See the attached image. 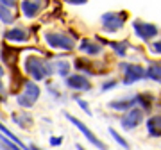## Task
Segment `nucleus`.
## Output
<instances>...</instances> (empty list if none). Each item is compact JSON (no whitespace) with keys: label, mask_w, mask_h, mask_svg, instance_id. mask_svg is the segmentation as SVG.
<instances>
[{"label":"nucleus","mask_w":161,"mask_h":150,"mask_svg":"<svg viewBox=\"0 0 161 150\" xmlns=\"http://www.w3.org/2000/svg\"><path fill=\"white\" fill-rule=\"evenodd\" d=\"M64 84L74 91H90L92 82L88 81V75L84 73H68L64 77Z\"/></svg>","instance_id":"10"},{"label":"nucleus","mask_w":161,"mask_h":150,"mask_svg":"<svg viewBox=\"0 0 161 150\" xmlns=\"http://www.w3.org/2000/svg\"><path fill=\"white\" fill-rule=\"evenodd\" d=\"M41 95V89L40 86L36 84V81H25L23 82V89L20 95H16V102L22 109H31L34 107V104L38 102V98Z\"/></svg>","instance_id":"3"},{"label":"nucleus","mask_w":161,"mask_h":150,"mask_svg":"<svg viewBox=\"0 0 161 150\" xmlns=\"http://www.w3.org/2000/svg\"><path fill=\"white\" fill-rule=\"evenodd\" d=\"M0 132H2V134H6L7 138H11L13 141H14V143H16L18 147H20V148H25V143H22V141H20V139H18L16 136H14V134H13L11 131H9V129L4 127V123H2V121H0Z\"/></svg>","instance_id":"20"},{"label":"nucleus","mask_w":161,"mask_h":150,"mask_svg":"<svg viewBox=\"0 0 161 150\" xmlns=\"http://www.w3.org/2000/svg\"><path fill=\"white\" fill-rule=\"evenodd\" d=\"M48 143H50V147H59V145L63 143V138L59 136V138H56V136H52L50 139H48Z\"/></svg>","instance_id":"25"},{"label":"nucleus","mask_w":161,"mask_h":150,"mask_svg":"<svg viewBox=\"0 0 161 150\" xmlns=\"http://www.w3.org/2000/svg\"><path fill=\"white\" fill-rule=\"evenodd\" d=\"M47 45L52 50H63V52H70L75 48V34L70 36L68 32H45L43 34Z\"/></svg>","instance_id":"2"},{"label":"nucleus","mask_w":161,"mask_h":150,"mask_svg":"<svg viewBox=\"0 0 161 150\" xmlns=\"http://www.w3.org/2000/svg\"><path fill=\"white\" fill-rule=\"evenodd\" d=\"M127 22V13L125 11H109V13H104L100 16V25H102L104 32H118V30L125 25Z\"/></svg>","instance_id":"4"},{"label":"nucleus","mask_w":161,"mask_h":150,"mask_svg":"<svg viewBox=\"0 0 161 150\" xmlns=\"http://www.w3.org/2000/svg\"><path fill=\"white\" fill-rule=\"evenodd\" d=\"M134 105H138V95L131 98L127 97V98H120V100H111L108 104V107L113 111H127L131 107H134Z\"/></svg>","instance_id":"12"},{"label":"nucleus","mask_w":161,"mask_h":150,"mask_svg":"<svg viewBox=\"0 0 161 150\" xmlns=\"http://www.w3.org/2000/svg\"><path fill=\"white\" fill-rule=\"evenodd\" d=\"M23 70L32 81L40 82L54 75V61H45L40 56H27L23 59Z\"/></svg>","instance_id":"1"},{"label":"nucleus","mask_w":161,"mask_h":150,"mask_svg":"<svg viewBox=\"0 0 161 150\" xmlns=\"http://www.w3.org/2000/svg\"><path fill=\"white\" fill-rule=\"evenodd\" d=\"M29 30L22 29V27H11L4 32V40L11 41V43H25V41H29Z\"/></svg>","instance_id":"11"},{"label":"nucleus","mask_w":161,"mask_h":150,"mask_svg":"<svg viewBox=\"0 0 161 150\" xmlns=\"http://www.w3.org/2000/svg\"><path fill=\"white\" fill-rule=\"evenodd\" d=\"M115 88H116V81H106V82H102L100 89L102 91H109V89H115Z\"/></svg>","instance_id":"23"},{"label":"nucleus","mask_w":161,"mask_h":150,"mask_svg":"<svg viewBox=\"0 0 161 150\" xmlns=\"http://www.w3.org/2000/svg\"><path fill=\"white\" fill-rule=\"evenodd\" d=\"M132 29H134V34L138 36L142 41H145V43L150 40H154L156 36L159 34V27L158 25L143 22V20H134L132 22Z\"/></svg>","instance_id":"5"},{"label":"nucleus","mask_w":161,"mask_h":150,"mask_svg":"<svg viewBox=\"0 0 161 150\" xmlns=\"http://www.w3.org/2000/svg\"><path fill=\"white\" fill-rule=\"evenodd\" d=\"M111 46H113V52L118 56V57H125L127 56V48H129V43L127 41H120V43H111Z\"/></svg>","instance_id":"19"},{"label":"nucleus","mask_w":161,"mask_h":150,"mask_svg":"<svg viewBox=\"0 0 161 150\" xmlns=\"http://www.w3.org/2000/svg\"><path fill=\"white\" fill-rule=\"evenodd\" d=\"M109 134H111V138L115 139V141H116L118 145H120V147H124V148H127V147H129V143H127L125 139L122 138V136H120L118 132H116V131H115L113 127H109Z\"/></svg>","instance_id":"21"},{"label":"nucleus","mask_w":161,"mask_h":150,"mask_svg":"<svg viewBox=\"0 0 161 150\" xmlns=\"http://www.w3.org/2000/svg\"><path fill=\"white\" fill-rule=\"evenodd\" d=\"M4 91V66L0 64V93Z\"/></svg>","instance_id":"28"},{"label":"nucleus","mask_w":161,"mask_h":150,"mask_svg":"<svg viewBox=\"0 0 161 150\" xmlns=\"http://www.w3.org/2000/svg\"><path fill=\"white\" fill-rule=\"evenodd\" d=\"M66 4H70V6H84L88 0H64Z\"/></svg>","instance_id":"27"},{"label":"nucleus","mask_w":161,"mask_h":150,"mask_svg":"<svg viewBox=\"0 0 161 150\" xmlns=\"http://www.w3.org/2000/svg\"><path fill=\"white\" fill-rule=\"evenodd\" d=\"M150 52L158 54V56H161V40L159 41H154L152 45H150Z\"/></svg>","instance_id":"24"},{"label":"nucleus","mask_w":161,"mask_h":150,"mask_svg":"<svg viewBox=\"0 0 161 150\" xmlns=\"http://www.w3.org/2000/svg\"><path fill=\"white\" fill-rule=\"evenodd\" d=\"M75 102L79 104V107H80L82 111H84V113H86L88 116H92V115H93V113H92V109H90V105H88V102H84L82 98H75Z\"/></svg>","instance_id":"22"},{"label":"nucleus","mask_w":161,"mask_h":150,"mask_svg":"<svg viewBox=\"0 0 161 150\" xmlns=\"http://www.w3.org/2000/svg\"><path fill=\"white\" fill-rule=\"evenodd\" d=\"M13 121L16 123L18 127H22V129H29L31 125H32L31 116L25 115V113H14V115H13Z\"/></svg>","instance_id":"16"},{"label":"nucleus","mask_w":161,"mask_h":150,"mask_svg":"<svg viewBox=\"0 0 161 150\" xmlns=\"http://www.w3.org/2000/svg\"><path fill=\"white\" fill-rule=\"evenodd\" d=\"M79 50L86 56H100L102 54V45H98L92 40H82L79 43Z\"/></svg>","instance_id":"13"},{"label":"nucleus","mask_w":161,"mask_h":150,"mask_svg":"<svg viewBox=\"0 0 161 150\" xmlns=\"http://www.w3.org/2000/svg\"><path fill=\"white\" fill-rule=\"evenodd\" d=\"M0 4L7 6L9 9H14V7H16V0H0Z\"/></svg>","instance_id":"26"},{"label":"nucleus","mask_w":161,"mask_h":150,"mask_svg":"<svg viewBox=\"0 0 161 150\" xmlns=\"http://www.w3.org/2000/svg\"><path fill=\"white\" fill-rule=\"evenodd\" d=\"M54 70L58 72L59 77H66V75L70 73V70H72V64H70L68 61H64V59H61V61H54Z\"/></svg>","instance_id":"18"},{"label":"nucleus","mask_w":161,"mask_h":150,"mask_svg":"<svg viewBox=\"0 0 161 150\" xmlns=\"http://www.w3.org/2000/svg\"><path fill=\"white\" fill-rule=\"evenodd\" d=\"M120 68H122V72H124V84H125V86H131L134 82L145 79V70H143V66H140V64L120 63Z\"/></svg>","instance_id":"6"},{"label":"nucleus","mask_w":161,"mask_h":150,"mask_svg":"<svg viewBox=\"0 0 161 150\" xmlns=\"http://www.w3.org/2000/svg\"><path fill=\"white\" fill-rule=\"evenodd\" d=\"M47 4H48L47 0H22L20 2V9H22V14L27 20H32L45 9Z\"/></svg>","instance_id":"9"},{"label":"nucleus","mask_w":161,"mask_h":150,"mask_svg":"<svg viewBox=\"0 0 161 150\" xmlns=\"http://www.w3.org/2000/svg\"><path fill=\"white\" fill-rule=\"evenodd\" d=\"M145 79H150L154 82H161V63H152L145 70Z\"/></svg>","instance_id":"15"},{"label":"nucleus","mask_w":161,"mask_h":150,"mask_svg":"<svg viewBox=\"0 0 161 150\" xmlns=\"http://www.w3.org/2000/svg\"><path fill=\"white\" fill-rule=\"evenodd\" d=\"M143 123V109H136V107H131V109L125 111V115L120 118V125L122 129L129 132V131H134V129Z\"/></svg>","instance_id":"7"},{"label":"nucleus","mask_w":161,"mask_h":150,"mask_svg":"<svg viewBox=\"0 0 161 150\" xmlns=\"http://www.w3.org/2000/svg\"><path fill=\"white\" fill-rule=\"evenodd\" d=\"M147 131L152 138H159L161 136V116H150L149 120L145 121Z\"/></svg>","instance_id":"14"},{"label":"nucleus","mask_w":161,"mask_h":150,"mask_svg":"<svg viewBox=\"0 0 161 150\" xmlns=\"http://www.w3.org/2000/svg\"><path fill=\"white\" fill-rule=\"evenodd\" d=\"M63 115H64V118H66V120H68L70 123H72V125H75V127L79 129L80 132H82V136H84V138H86L88 141H90V143L93 145V147H97V148H106L102 141H100V139H98L97 136H95V134H93L92 131H90V129H88L86 125H84V123H82V121L79 120V118L72 116L70 113H63Z\"/></svg>","instance_id":"8"},{"label":"nucleus","mask_w":161,"mask_h":150,"mask_svg":"<svg viewBox=\"0 0 161 150\" xmlns=\"http://www.w3.org/2000/svg\"><path fill=\"white\" fill-rule=\"evenodd\" d=\"M0 22L6 23V25H13L14 23V14H13V11L7 6H4V4H0Z\"/></svg>","instance_id":"17"}]
</instances>
